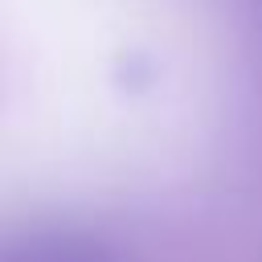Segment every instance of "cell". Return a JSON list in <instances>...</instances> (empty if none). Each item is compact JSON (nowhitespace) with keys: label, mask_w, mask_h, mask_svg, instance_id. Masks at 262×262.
Listing matches in <instances>:
<instances>
[{"label":"cell","mask_w":262,"mask_h":262,"mask_svg":"<svg viewBox=\"0 0 262 262\" xmlns=\"http://www.w3.org/2000/svg\"><path fill=\"white\" fill-rule=\"evenodd\" d=\"M180 49L168 0H0V201L147 151Z\"/></svg>","instance_id":"cell-1"}]
</instances>
